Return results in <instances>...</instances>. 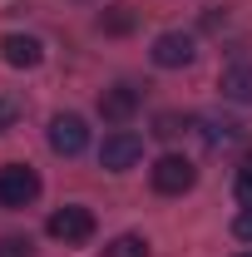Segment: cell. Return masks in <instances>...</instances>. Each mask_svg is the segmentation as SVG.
Returning <instances> with one entry per match:
<instances>
[{"instance_id": "6da1fadb", "label": "cell", "mask_w": 252, "mask_h": 257, "mask_svg": "<svg viewBox=\"0 0 252 257\" xmlns=\"http://www.w3.org/2000/svg\"><path fill=\"white\" fill-rule=\"evenodd\" d=\"M40 198V173L30 163H5L0 168V208H30Z\"/></svg>"}, {"instance_id": "7a4b0ae2", "label": "cell", "mask_w": 252, "mask_h": 257, "mask_svg": "<svg viewBox=\"0 0 252 257\" xmlns=\"http://www.w3.org/2000/svg\"><path fill=\"white\" fill-rule=\"evenodd\" d=\"M139 159H144V139H139V134H129V128L104 134V144H99V168L124 173V168H134Z\"/></svg>"}, {"instance_id": "3957f363", "label": "cell", "mask_w": 252, "mask_h": 257, "mask_svg": "<svg viewBox=\"0 0 252 257\" xmlns=\"http://www.w3.org/2000/svg\"><path fill=\"white\" fill-rule=\"evenodd\" d=\"M50 237L55 242H64V247H74V242H89L94 237V213L89 208H79V203H69V208H60V213H50Z\"/></svg>"}, {"instance_id": "277c9868", "label": "cell", "mask_w": 252, "mask_h": 257, "mask_svg": "<svg viewBox=\"0 0 252 257\" xmlns=\"http://www.w3.org/2000/svg\"><path fill=\"white\" fill-rule=\"evenodd\" d=\"M50 149H55L60 159H79V154L89 149V124H84L79 114H55V119H50Z\"/></svg>"}, {"instance_id": "5b68a950", "label": "cell", "mask_w": 252, "mask_h": 257, "mask_svg": "<svg viewBox=\"0 0 252 257\" xmlns=\"http://www.w3.org/2000/svg\"><path fill=\"white\" fill-rule=\"evenodd\" d=\"M193 183H198V168H193V159H183V154H163V159L154 163V188L158 193L178 198V193H188Z\"/></svg>"}, {"instance_id": "8992f818", "label": "cell", "mask_w": 252, "mask_h": 257, "mask_svg": "<svg viewBox=\"0 0 252 257\" xmlns=\"http://www.w3.org/2000/svg\"><path fill=\"white\" fill-rule=\"evenodd\" d=\"M193 60H198V40H193V35L163 30L154 40V64L158 69H183V64H193Z\"/></svg>"}, {"instance_id": "52a82bcc", "label": "cell", "mask_w": 252, "mask_h": 257, "mask_svg": "<svg viewBox=\"0 0 252 257\" xmlns=\"http://www.w3.org/2000/svg\"><path fill=\"white\" fill-rule=\"evenodd\" d=\"M99 114H104V124L124 128L134 114H139V89L134 84H114V89H104L99 94Z\"/></svg>"}, {"instance_id": "ba28073f", "label": "cell", "mask_w": 252, "mask_h": 257, "mask_svg": "<svg viewBox=\"0 0 252 257\" xmlns=\"http://www.w3.org/2000/svg\"><path fill=\"white\" fill-rule=\"evenodd\" d=\"M0 55L10 69H35V64L45 60V45L35 40V35H5L0 40Z\"/></svg>"}, {"instance_id": "9c48e42d", "label": "cell", "mask_w": 252, "mask_h": 257, "mask_svg": "<svg viewBox=\"0 0 252 257\" xmlns=\"http://www.w3.org/2000/svg\"><path fill=\"white\" fill-rule=\"evenodd\" d=\"M222 99H232V104H252V64H227L218 79Z\"/></svg>"}, {"instance_id": "30bf717a", "label": "cell", "mask_w": 252, "mask_h": 257, "mask_svg": "<svg viewBox=\"0 0 252 257\" xmlns=\"http://www.w3.org/2000/svg\"><path fill=\"white\" fill-rule=\"evenodd\" d=\"M242 139V124H232V119H203V144L208 149H232Z\"/></svg>"}, {"instance_id": "8fae6325", "label": "cell", "mask_w": 252, "mask_h": 257, "mask_svg": "<svg viewBox=\"0 0 252 257\" xmlns=\"http://www.w3.org/2000/svg\"><path fill=\"white\" fill-rule=\"evenodd\" d=\"M134 25H139V15H134L129 5H114V10L99 15V30H104V35H129Z\"/></svg>"}, {"instance_id": "7c38bea8", "label": "cell", "mask_w": 252, "mask_h": 257, "mask_svg": "<svg viewBox=\"0 0 252 257\" xmlns=\"http://www.w3.org/2000/svg\"><path fill=\"white\" fill-rule=\"evenodd\" d=\"M104 257H149V242H144L139 232H119V237L104 247Z\"/></svg>"}, {"instance_id": "4fadbf2b", "label": "cell", "mask_w": 252, "mask_h": 257, "mask_svg": "<svg viewBox=\"0 0 252 257\" xmlns=\"http://www.w3.org/2000/svg\"><path fill=\"white\" fill-rule=\"evenodd\" d=\"M20 114H25V99H20V94H0V134H5V128H15Z\"/></svg>"}, {"instance_id": "5bb4252c", "label": "cell", "mask_w": 252, "mask_h": 257, "mask_svg": "<svg viewBox=\"0 0 252 257\" xmlns=\"http://www.w3.org/2000/svg\"><path fill=\"white\" fill-rule=\"evenodd\" d=\"M183 128H188L183 114H158V119H154V134H158V139H178Z\"/></svg>"}, {"instance_id": "9a60e30c", "label": "cell", "mask_w": 252, "mask_h": 257, "mask_svg": "<svg viewBox=\"0 0 252 257\" xmlns=\"http://www.w3.org/2000/svg\"><path fill=\"white\" fill-rule=\"evenodd\" d=\"M0 257H35V247H30V237H0Z\"/></svg>"}, {"instance_id": "2e32d148", "label": "cell", "mask_w": 252, "mask_h": 257, "mask_svg": "<svg viewBox=\"0 0 252 257\" xmlns=\"http://www.w3.org/2000/svg\"><path fill=\"white\" fill-rule=\"evenodd\" d=\"M232 232H237V242H252V208H242L232 218Z\"/></svg>"}, {"instance_id": "e0dca14e", "label": "cell", "mask_w": 252, "mask_h": 257, "mask_svg": "<svg viewBox=\"0 0 252 257\" xmlns=\"http://www.w3.org/2000/svg\"><path fill=\"white\" fill-rule=\"evenodd\" d=\"M237 203H242V208H252V163L237 173Z\"/></svg>"}, {"instance_id": "ac0fdd59", "label": "cell", "mask_w": 252, "mask_h": 257, "mask_svg": "<svg viewBox=\"0 0 252 257\" xmlns=\"http://www.w3.org/2000/svg\"><path fill=\"white\" fill-rule=\"evenodd\" d=\"M237 257H252V252H237Z\"/></svg>"}]
</instances>
